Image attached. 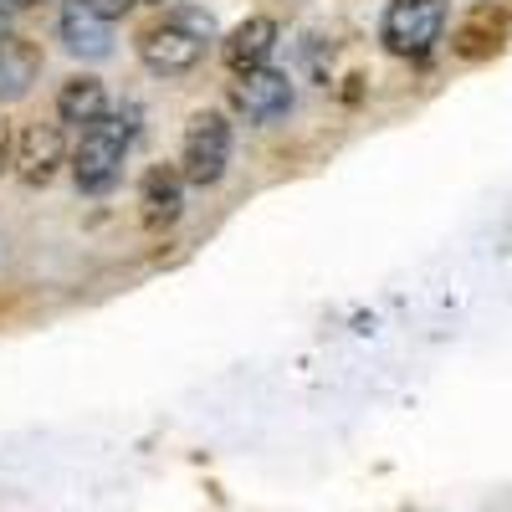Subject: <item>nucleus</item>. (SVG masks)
Returning <instances> with one entry per match:
<instances>
[{
    "label": "nucleus",
    "instance_id": "f257e3e1",
    "mask_svg": "<svg viewBox=\"0 0 512 512\" xmlns=\"http://www.w3.org/2000/svg\"><path fill=\"white\" fill-rule=\"evenodd\" d=\"M216 41V21L200 6H169L164 16H154L144 31H139V62L154 72V77H185L200 67L205 47Z\"/></svg>",
    "mask_w": 512,
    "mask_h": 512
},
{
    "label": "nucleus",
    "instance_id": "f03ea898",
    "mask_svg": "<svg viewBox=\"0 0 512 512\" xmlns=\"http://www.w3.org/2000/svg\"><path fill=\"white\" fill-rule=\"evenodd\" d=\"M128 144H134V123L128 118H98L77 134V149H72V180L82 195H108L123 175V159H128Z\"/></svg>",
    "mask_w": 512,
    "mask_h": 512
},
{
    "label": "nucleus",
    "instance_id": "7ed1b4c3",
    "mask_svg": "<svg viewBox=\"0 0 512 512\" xmlns=\"http://www.w3.org/2000/svg\"><path fill=\"white\" fill-rule=\"evenodd\" d=\"M446 36V0H384L379 41L390 57L425 62Z\"/></svg>",
    "mask_w": 512,
    "mask_h": 512
},
{
    "label": "nucleus",
    "instance_id": "20e7f679",
    "mask_svg": "<svg viewBox=\"0 0 512 512\" xmlns=\"http://www.w3.org/2000/svg\"><path fill=\"white\" fill-rule=\"evenodd\" d=\"M226 164H231V123L221 113H195L185 123V139H180V175L195 190H210L226 180Z\"/></svg>",
    "mask_w": 512,
    "mask_h": 512
},
{
    "label": "nucleus",
    "instance_id": "39448f33",
    "mask_svg": "<svg viewBox=\"0 0 512 512\" xmlns=\"http://www.w3.org/2000/svg\"><path fill=\"white\" fill-rule=\"evenodd\" d=\"M62 164L67 159V134H62V123H26L21 134H16V180L41 190V185H52L62 175Z\"/></svg>",
    "mask_w": 512,
    "mask_h": 512
},
{
    "label": "nucleus",
    "instance_id": "423d86ee",
    "mask_svg": "<svg viewBox=\"0 0 512 512\" xmlns=\"http://www.w3.org/2000/svg\"><path fill=\"white\" fill-rule=\"evenodd\" d=\"M231 108L246 118V123H277L287 108H292V77L277 72L272 62L256 67L246 77L231 82Z\"/></svg>",
    "mask_w": 512,
    "mask_h": 512
},
{
    "label": "nucleus",
    "instance_id": "0eeeda50",
    "mask_svg": "<svg viewBox=\"0 0 512 512\" xmlns=\"http://www.w3.org/2000/svg\"><path fill=\"white\" fill-rule=\"evenodd\" d=\"M113 16L98 11L93 0H67L62 16H57V36H62V47L82 62H103L113 57Z\"/></svg>",
    "mask_w": 512,
    "mask_h": 512
},
{
    "label": "nucleus",
    "instance_id": "6e6552de",
    "mask_svg": "<svg viewBox=\"0 0 512 512\" xmlns=\"http://www.w3.org/2000/svg\"><path fill=\"white\" fill-rule=\"evenodd\" d=\"M277 36H282V26H277L272 16H246V21L221 41L226 72H231V77H246V72H256V67H267L272 52H277Z\"/></svg>",
    "mask_w": 512,
    "mask_h": 512
},
{
    "label": "nucleus",
    "instance_id": "1a4fd4ad",
    "mask_svg": "<svg viewBox=\"0 0 512 512\" xmlns=\"http://www.w3.org/2000/svg\"><path fill=\"white\" fill-rule=\"evenodd\" d=\"M185 175H180V164H154L144 169V180H139V216L144 226H175L180 221V210H185Z\"/></svg>",
    "mask_w": 512,
    "mask_h": 512
},
{
    "label": "nucleus",
    "instance_id": "9d476101",
    "mask_svg": "<svg viewBox=\"0 0 512 512\" xmlns=\"http://www.w3.org/2000/svg\"><path fill=\"white\" fill-rule=\"evenodd\" d=\"M41 77V47L31 36L0 26V108L21 103L31 93V82Z\"/></svg>",
    "mask_w": 512,
    "mask_h": 512
},
{
    "label": "nucleus",
    "instance_id": "9b49d317",
    "mask_svg": "<svg viewBox=\"0 0 512 512\" xmlns=\"http://www.w3.org/2000/svg\"><path fill=\"white\" fill-rule=\"evenodd\" d=\"M507 31H512V16L497 6H477L472 16H466L461 26H456V36H451V52L461 57V62H487V57H497L502 52V41H507Z\"/></svg>",
    "mask_w": 512,
    "mask_h": 512
},
{
    "label": "nucleus",
    "instance_id": "f8f14e48",
    "mask_svg": "<svg viewBox=\"0 0 512 512\" xmlns=\"http://www.w3.org/2000/svg\"><path fill=\"white\" fill-rule=\"evenodd\" d=\"M98 118H108V88H103L98 77H88V72L67 77L62 88H57V123L88 128V123H98Z\"/></svg>",
    "mask_w": 512,
    "mask_h": 512
},
{
    "label": "nucleus",
    "instance_id": "ddd939ff",
    "mask_svg": "<svg viewBox=\"0 0 512 512\" xmlns=\"http://www.w3.org/2000/svg\"><path fill=\"white\" fill-rule=\"evenodd\" d=\"M11 164H16V128L0 113V169H11Z\"/></svg>",
    "mask_w": 512,
    "mask_h": 512
},
{
    "label": "nucleus",
    "instance_id": "4468645a",
    "mask_svg": "<svg viewBox=\"0 0 512 512\" xmlns=\"http://www.w3.org/2000/svg\"><path fill=\"white\" fill-rule=\"evenodd\" d=\"M93 6H98V11H108V16L118 21L123 11H134V6H139V0H93Z\"/></svg>",
    "mask_w": 512,
    "mask_h": 512
},
{
    "label": "nucleus",
    "instance_id": "2eb2a0df",
    "mask_svg": "<svg viewBox=\"0 0 512 512\" xmlns=\"http://www.w3.org/2000/svg\"><path fill=\"white\" fill-rule=\"evenodd\" d=\"M26 6H36V0H0V16H6V11H26Z\"/></svg>",
    "mask_w": 512,
    "mask_h": 512
},
{
    "label": "nucleus",
    "instance_id": "dca6fc26",
    "mask_svg": "<svg viewBox=\"0 0 512 512\" xmlns=\"http://www.w3.org/2000/svg\"><path fill=\"white\" fill-rule=\"evenodd\" d=\"M154 6H164V0H154Z\"/></svg>",
    "mask_w": 512,
    "mask_h": 512
}]
</instances>
